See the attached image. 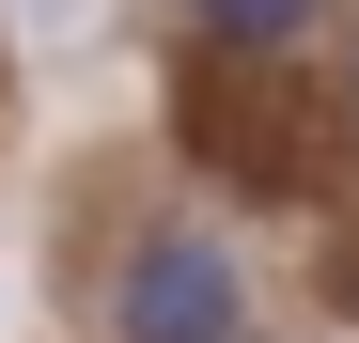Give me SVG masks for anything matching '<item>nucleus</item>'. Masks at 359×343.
<instances>
[{
    "label": "nucleus",
    "instance_id": "1",
    "mask_svg": "<svg viewBox=\"0 0 359 343\" xmlns=\"http://www.w3.org/2000/svg\"><path fill=\"white\" fill-rule=\"evenodd\" d=\"M109 343H250V265H234L203 218H156V234L109 265Z\"/></svg>",
    "mask_w": 359,
    "mask_h": 343
},
{
    "label": "nucleus",
    "instance_id": "2",
    "mask_svg": "<svg viewBox=\"0 0 359 343\" xmlns=\"http://www.w3.org/2000/svg\"><path fill=\"white\" fill-rule=\"evenodd\" d=\"M188 16H203L219 47H297V31L328 16V0H188Z\"/></svg>",
    "mask_w": 359,
    "mask_h": 343
}]
</instances>
